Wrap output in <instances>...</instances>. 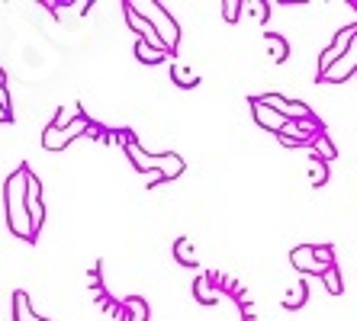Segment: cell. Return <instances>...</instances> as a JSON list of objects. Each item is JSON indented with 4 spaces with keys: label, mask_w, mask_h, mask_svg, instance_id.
<instances>
[{
    "label": "cell",
    "mask_w": 357,
    "mask_h": 321,
    "mask_svg": "<svg viewBox=\"0 0 357 321\" xmlns=\"http://www.w3.org/2000/svg\"><path fill=\"white\" fill-rule=\"evenodd\" d=\"M258 103H264V107H271L274 113H280L287 123H303V119L312 116V109H309L306 103H299V100H287L283 93H267V97H258Z\"/></svg>",
    "instance_id": "5"
},
{
    "label": "cell",
    "mask_w": 357,
    "mask_h": 321,
    "mask_svg": "<svg viewBox=\"0 0 357 321\" xmlns=\"http://www.w3.org/2000/svg\"><path fill=\"white\" fill-rule=\"evenodd\" d=\"M306 296H309V283L299 280L296 286L283 296V308H303V305H306Z\"/></svg>",
    "instance_id": "17"
},
{
    "label": "cell",
    "mask_w": 357,
    "mask_h": 321,
    "mask_svg": "<svg viewBox=\"0 0 357 321\" xmlns=\"http://www.w3.org/2000/svg\"><path fill=\"white\" fill-rule=\"evenodd\" d=\"M33 171L29 164H20L17 171L3 183V203H7V225L10 231L23 241H36L33 228H29V215H26V173Z\"/></svg>",
    "instance_id": "1"
},
{
    "label": "cell",
    "mask_w": 357,
    "mask_h": 321,
    "mask_svg": "<svg viewBox=\"0 0 357 321\" xmlns=\"http://www.w3.org/2000/svg\"><path fill=\"white\" fill-rule=\"evenodd\" d=\"M290 264L309 276H322L325 267L335 264V251L332 244H299L290 251Z\"/></svg>",
    "instance_id": "3"
},
{
    "label": "cell",
    "mask_w": 357,
    "mask_h": 321,
    "mask_svg": "<svg viewBox=\"0 0 357 321\" xmlns=\"http://www.w3.org/2000/svg\"><path fill=\"white\" fill-rule=\"evenodd\" d=\"M87 129H91V119H87V116L75 119L68 129H55V125H49V129L42 132V148L45 151H61V148H68L81 132H87Z\"/></svg>",
    "instance_id": "4"
},
{
    "label": "cell",
    "mask_w": 357,
    "mask_h": 321,
    "mask_svg": "<svg viewBox=\"0 0 357 321\" xmlns=\"http://www.w3.org/2000/svg\"><path fill=\"white\" fill-rule=\"evenodd\" d=\"M325 180H328V164L325 161H319L316 155L309 157V187H325Z\"/></svg>",
    "instance_id": "20"
},
{
    "label": "cell",
    "mask_w": 357,
    "mask_h": 321,
    "mask_svg": "<svg viewBox=\"0 0 357 321\" xmlns=\"http://www.w3.org/2000/svg\"><path fill=\"white\" fill-rule=\"evenodd\" d=\"M123 312H126V321H149V302L139 296H126L123 299Z\"/></svg>",
    "instance_id": "13"
},
{
    "label": "cell",
    "mask_w": 357,
    "mask_h": 321,
    "mask_svg": "<svg viewBox=\"0 0 357 321\" xmlns=\"http://www.w3.org/2000/svg\"><path fill=\"white\" fill-rule=\"evenodd\" d=\"M174 257H177V264H181V267H197V251H193L190 238H177Z\"/></svg>",
    "instance_id": "19"
},
{
    "label": "cell",
    "mask_w": 357,
    "mask_h": 321,
    "mask_svg": "<svg viewBox=\"0 0 357 321\" xmlns=\"http://www.w3.org/2000/svg\"><path fill=\"white\" fill-rule=\"evenodd\" d=\"M213 286H216V283L209 280V276H199V280L193 283V299H197L199 305H216L219 302V292Z\"/></svg>",
    "instance_id": "15"
},
{
    "label": "cell",
    "mask_w": 357,
    "mask_h": 321,
    "mask_svg": "<svg viewBox=\"0 0 357 321\" xmlns=\"http://www.w3.org/2000/svg\"><path fill=\"white\" fill-rule=\"evenodd\" d=\"M171 81H174L177 87H183V91H193L199 84V75L190 71L187 65H181V61H174V65H171Z\"/></svg>",
    "instance_id": "16"
},
{
    "label": "cell",
    "mask_w": 357,
    "mask_h": 321,
    "mask_svg": "<svg viewBox=\"0 0 357 321\" xmlns=\"http://www.w3.org/2000/svg\"><path fill=\"white\" fill-rule=\"evenodd\" d=\"M264 45H267V52H271V61H274V65H283V61L290 58V42L283 39V36L264 33Z\"/></svg>",
    "instance_id": "12"
},
{
    "label": "cell",
    "mask_w": 357,
    "mask_h": 321,
    "mask_svg": "<svg viewBox=\"0 0 357 321\" xmlns=\"http://www.w3.org/2000/svg\"><path fill=\"white\" fill-rule=\"evenodd\" d=\"M238 13H241V3H238V0H225V3H222L225 23H238Z\"/></svg>",
    "instance_id": "22"
},
{
    "label": "cell",
    "mask_w": 357,
    "mask_h": 321,
    "mask_svg": "<svg viewBox=\"0 0 357 321\" xmlns=\"http://www.w3.org/2000/svg\"><path fill=\"white\" fill-rule=\"evenodd\" d=\"M123 13H126V23L132 26V33L139 36V39L145 42V45H151V49H161V42H158V36H155V29H151V26L145 23V19H142L139 13H135L132 0H126V3H123ZM161 52H165V49H161Z\"/></svg>",
    "instance_id": "9"
},
{
    "label": "cell",
    "mask_w": 357,
    "mask_h": 321,
    "mask_svg": "<svg viewBox=\"0 0 357 321\" xmlns=\"http://www.w3.org/2000/svg\"><path fill=\"white\" fill-rule=\"evenodd\" d=\"M354 68H357V52H354V45H351V49L344 52L338 61H332V68H328V71H322V75H319V81H325V84H344L351 75H354Z\"/></svg>",
    "instance_id": "8"
},
{
    "label": "cell",
    "mask_w": 357,
    "mask_h": 321,
    "mask_svg": "<svg viewBox=\"0 0 357 321\" xmlns=\"http://www.w3.org/2000/svg\"><path fill=\"white\" fill-rule=\"evenodd\" d=\"M10 119H13V116H7L3 109H0V123H10Z\"/></svg>",
    "instance_id": "25"
},
{
    "label": "cell",
    "mask_w": 357,
    "mask_h": 321,
    "mask_svg": "<svg viewBox=\"0 0 357 321\" xmlns=\"http://www.w3.org/2000/svg\"><path fill=\"white\" fill-rule=\"evenodd\" d=\"M135 58L145 61V65H158V61H165V58H171V55L161 49H151V45H145L142 39H135Z\"/></svg>",
    "instance_id": "18"
},
{
    "label": "cell",
    "mask_w": 357,
    "mask_h": 321,
    "mask_svg": "<svg viewBox=\"0 0 357 321\" xmlns=\"http://www.w3.org/2000/svg\"><path fill=\"white\" fill-rule=\"evenodd\" d=\"M309 148H312V155H316L319 161H325V164H328V161H335V157H338V151H335L332 139H328V135H325V132L312 135V141H309Z\"/></svg>",
    "instance_id": "14"
},
{
    "label": "cell",
    "mask_w": 357,
    "mask_h": 321,
    "mask_svg": "<svg viewBox=\"0 0 357 321\" xmlns=\"http://www.w3.org/2000/svg\"><path fill=\"white\" fill-rule=\"evenodd\" d=\"M183 171H187V164H183V157H181V155H174V151H165V155H161L158 171L151 173L149 187H161V183L177 180V177H181Z\"/></svg>",
    "instance_id": "6"
},
{
    "label": "cell",
    "mask_w": 357,
    "mask_h": 321,
    "mask_svg": "<svg viewBox=\"0 0 357 321\" xmlns=\"http://www.w3.org/2000/svg\"><path fill=\"white\" fill-rule=\"evenodd\" d=\"M132 7H135V13H139V17L145 19L151 29H155V36H158V42H161V49L171 55V52L177 49V42H181V26L174 23V17L161 7L158 0H139V3L132 0Z\"/></svg>",
    "instance_id": "2"
},
{
    "label": "cell",
    "mask_w": 357,
    "mask_h": 321,
    "mask_svg": "<svg viewBox=\"0 0 357 321\" xmlns=\"http://www.w3.org/2000/svg\"><path fill=\"white\" fill-rule=\"evenodd\" d=\"M319 280L325 283V289L332 292V296H341L344 292V283H341V273H338V264H332V267H325V273L319 276Z\"/></svg>",
    "instance_id": "21"
},
{
    "label": "cell",
    "mask_w": 357,
    "mask_h": 321,
    "mask_svg": "<svg viewBox=\"0 0 357 321\" xmlns=\"http://www.w3.org/2000/svg\"><path fill=\"white\" fill-rule=\"evenodd\" d=\"M241 7H248V10H251V17L261 19V23H264V19L271 17V10H267V3H241Z\"/></svg>",
    "instance_id": "23"
},
{
    "label": "cell",
    "mask_w": 357,
    "mask_h": 321,
    "mask_svg": "<svg viewBox=\"0 0 357 321\" xmlns=\"http://www.w3.org/2000/svg\"><path fill=\"white\" fill-rule=\"evenodd\" d=\"M87 283H91V286L97 289V292L103 289V283H100V264H93V267H91V273H87Z\"/></svg>",
    "instance_id": "24"
},
{
    "label": "cell",
    "mask_w": 357,
    "mask_h": 321,
    "mask_svg": "<svg viewBox=\"0 0 357 321\" xmlns=\"http://www.w3.org/2000/svg\"><path fill=\"white\" fill-rule=\"evenodd\" d=\"M354 33H357V26H354V23H351L348 29H341L338 39H335L332 45H328V49L322 52V58H319V75H322V71H328V68H332V61H338V58L344 55V52H348L351 45H354Z\"/></svg>",
    "instance_id": "7"
},
{
    "label": "cell",
    "mask_w": 357,
    "mask_h": 321,
    "mask_svg": "<svg viewBox=\"0 0 357 321\" xmlns=\"http://www.w3.org/2000/svg\"><path fill=\"white\" fill-rule=\"evenodd\" d=\"M36 321H49V318H42V315H39V318H36Z\"/></svg>",
    "instance_id": "26"
},
{
    "label": "cell",
    "mask_w": 357,
    "mask_h": 321,
    "mask_svg": "<svg viewBox=\"0 0 357 321\" xmlns=\"http://www.w3.org/2000/svg\"><path fill=\"white\" fill-rule=\"evenodd\" d=\"M251 109H255V119H258L261 129H267V132H280L283 125H287V119H283L280 113H274L271 107H264V103H258V97H251Z\"/></svg>",
    "instance_id": "11"
},
{
    "label": "cell",
    "mask_w": 357,
    "mask_h": 321,
    "mask_svg": "<svg viewBox=\"0 0 357 321\" xmlns=\"http://www.w3.org/2000/svg\"><path fill=\"white\" fill-rule=\"evenodd\" d=\"M123 148H126V155L132 157V164H135V171H139V173H155V171H158L161 155H149V151L142 148V145H135L132 139L126 141Z\"/></svg>",
    "instance_id": "10"
}]
</instances>
